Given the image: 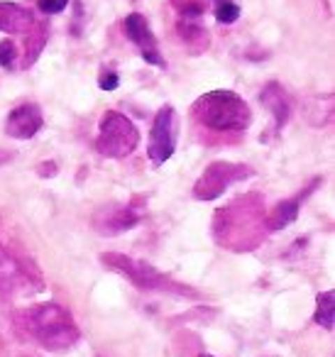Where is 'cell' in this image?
Masks as SVG:
<instances>
[{
    "label": "cell",
    "mask_w": 335,
    "mask_h": 357,
    "mask_svg": "<svg viewBox=\"0 0 335 357\" xmlns=\"http://www.w3.org/2000/svg\"><path fill=\"white\" fill-rule=\"evenodd\" d=\"M15 56H17V50H15V45H13L10 40L0 42V66L10 69V66L15 64Z\"/></svg>",
    "instance_id": "18"
},
{
    "label": "cell",
    "mask_w": 335,
    "mask_h": 357,
    "mask_svg": "<svg viewBox=\"0 0 335 357\" xmlns=\"http://www.w3.org/2000/svg\"><path fill=\"white\" fill-rule=\"evenodd\" d=\"M262 103L269 105L271 115H274V120H276L279 128H284V125L289 123V113H291L289 98H286L284 89H281L279 84H269L265 91H262Z\"/></svg>",
    "instance_id": "13"
},
{
    "label": "cell",
    "mask_w": 335,
    "mask_h": 357,
    "mask_svg": "<svg viewBox=\"0 0 335 357\" xmlns=\"http://www.w3.org/2000/svg\"><path fill=\"white\" fill-rule=\"evenodd\" d=\"M6 159H8V154H3V152H0V164L6 162Z\"/></svg>",
    "instance_id": "21"
},
{
    "label": "cell",
    "mask_w": 335,
    "mask_h": 357,
    "mask_svg": "<svg viewBox=\"0 0 335 357\" xmlns=\"http://www.w3.org/2000/svg\"><path fill=\"white\" fill-rule=\"evenodd\" d=\"M177 147V113L172 105H164L154 115L152 132H149V159L154 164H164Z\"/></svg>",
    "instance_id": "7"
},
{
    "label": "cell",
    "mask_w": 335,
    "mask_h": 357,
    "mask_svg": "<svg viewBox=\"0 0 335 357\" xmlns=\"http://www.w3.org/2000/svg\"><path fill=\"white\" fill-rule=\"evenodd\" d=\"M103 264L113 272H120L123 277H128L135 287L147 289V291H164V289H174V284L164 277L159 269H154L152 264L142 262V259L128 257V255H118V252H108L103 255Z\"/></svg>",
    "instance_id": "5"
},
{
    "label": "cell",
    "mask_w": 335,
    "mask_h": 357,
    "mask_svg": "<svg viewBox=\"0 0 335 357\" xmlns=\"http://www.w3.org/2000/svg\"><path fill=\"white\" fill-rule=\"evenodd\" d=\"M37 6L45 15H57L69 6V0H37Z\"/></svg>",
    "instance_id": "19"
},
{
    "label": "cell",
    "mask_w": 335,
    "mask_h": 357,
    "mask_svg": "<svg viewBox=\"0 0 335 357\" xmlns=\"http://www.w3.org/2000/svg\"><path fill=\"white\" fill-rule=\"evenodd\" d=\"M198 357H216V355H198Z\"/></svg>",
    "instance_id": "22"
},
{
    "label": "cell",
    "mask_w": 335,
    "mask_h": 357,
    "mask_svg": "<svg viewBox=\"0 0 335 357\" xmlns=\"http://www.w3.org/2000/svg\"><path fill=\"white\" fill-rule=\"evenodd\" d=\"M45 125V118H42L40 105L35 103H22L8 115L6 120V132L15 139H30L35 137L37 132Z\"/></svg>",
    "instance_id": "9"
},
{
    "label": "cell",
    "mask_w": 335,
    "mask_h": 357,
    "mask_svg": "<svg viewBox=\"0 0 335 357\" xmlns=\"http://www.w3.org/2000/svg\"><path fill=\"white\" fill-rule=\"evenodd\" d=\"M100 89L103 91H113V89H118V74L115 71H105L103 76H100Z\"/></svg>",
    "instance_id": "20"
},
{
    "label": "cell",
    "mask_w": 335,
    "mask_h": 357,
    "mask_svg": "<svg viewBox=\"0 0 335 357\" xmlns=\"http://www.w3.org/2000/svg\"><path fill=\"white\" fill-rule=\"evenodd\" d=\"M172 3L186 20H198V17L206 13V6H208V0H172Z\"/></svg>",
    "instance_id": "17"
},
{
    "label": "cell",
    "mask_w": 335,
    "mask_h": 357,
    "mask_svg": "<svg viewBox=\"0 0 335 357\" xmlns=\"http://www.w3.org/2000/svg\"><path fill=\"white\" fill-rule=\"evenodd\" d=\"M250 169L242 167V164H232V162H216L201 174V178L196 181V199L201 201H213L223 194L230 184L240 181V178L250 176Z\"/></svg>",
    "instance_id": "6"
},
{
    "label": "cell",
    "mask_w": 335,
    "mask_h": 357,
    "mask_svg": "<svg viewBox=\"0 0 335 357\" xmlns=\"http://www.w3.org/2000/svg\"><path fill=\"white\" fill-rule=\"evenodd\" d=\"M17 326L47 350H69L79 340V328L59 303H37L17 313Z\"/></svg>",
    "instance_id": "1"
},
{
    "label": "cell",
    "mask_w": 335,
    "mask_h": 357,
    "mask_svg": "<svg viewBox=\"0 0 335 357\" xmlns=\"http://www.w3.org/2000/svg\"><path fill=\"white\" fill-rule=\"evenodd\" d=\"M35 27V15L17 3H3L0 0V32L8 35H25Z\"/></svg>",
    "instance_id": "12"
},
{
    "label": "cell",
    "mask_w": 335,
    "mask_h": 357,
    "mask_svg": "<svg viewBox=\"0 0 335 357\" xmlns=\"http://www.w3.org/2000/svg\"><path fill=\"white\" fill-rule=\"evenodd\" d=\"M142 218V211L135 208L133 204H123V206H110V208L100 211L96 215V228L103 235H118L123 230H130L140 223Z\"/></svg>",
    "instance_id": "10"
},
{
    "label": "cell",
    "mask_w": 335,
    "mask_h": 357,
    "mask_svg": "<svg viewBox=\"0 0 335 357\" xmlns=\"http://www.w3.org/2000/svg\"><path fill=\"white\" fill-rule=\"evenodd\" d=\"M267 220L262 218V211L257 204H250V196L247 199H237L232 206L223 208L221 213L216 215V238L221 240V245H228V248L242 250L245 243L255 245L257 240V230H267Z\"/></svg>",
    "instance_id": "3"
},
{
    "label": "cell",
    "mask_w": 335,
    "mask_h": 357,
    "mask_svg": "<svg viewBox=\"0 0 335 357\" xmlns=\"http://www.w3.org/2000/svg\"><path fill=\"white\" fill-rule=\"evenodd\" d=\"M125 35L137 47L140 54H142V59L147 61V64L164 66V59L157 50V40H154V32H152V27H149L147 17L140 15V13L128 15V20H125Z\"/></svg>",
    "instance_id": "8"
},
{
    "label": "cell",
    "mask_w": 335,
    "mask_h": 357,
    "mask_svg": "<svg viewBox=\"0 0 335 357\" xmlns=\"http://www.w3.org/2000/svg\"><path fill=\"white\" fill-rule=\"evenodd\" d=\"M198 123L221 132H240L252 123L250 105L232 91H211L193 103Z\"/></svg>",
    "instance_id": "2"
},
{
    "label": "cell",
    "mask_w": 335,
    "mask_h": 357,
    "mask_svg": "<svg viewBox=\"0 0 335 357\" xmlns=\"http://www.w3.org/2000/svg\"><path fill=\"white\" fill-rule=\"evenodd\" d=\"M335 294L333 291H325L318 296V303H315V316L313 321L318 323V326H323L325 331H333V321H335Z\"/></svg>",
    "instance_id": "15"
},
{
    "label": "cell",
    "mask_w": 335,
    "mask_h": 357,
    "mask_svg": "<svg viewBox=\"0 0 335 357\" xmlns=\"http://www.w3.org/2000/svg\"><path fill=\"white\" fill-rule=\"evenodd\" d=\"M140 144V130L128 115L118 110H108L100 118L98 137H96V149L108 159H123L133 154Z\"/></svg>",
    "instance_id": "4"
},
{
    "label": "cell",
    "mask_w": 335,
    "mask_h": 357,
    "mask_svg": "<svg viewBox=\"0 0 335 357\" xmlns=\"http://www.w3.org/2000/svg\"><path fill=\"white\" fill-rule=\"evenodd\" d=\"M213 13H216L218 22L232 25L240 17V6H237L235 0H213Z\"/></svg>",
    "instance_id": "16"
},
{
    "label": "cell",
    "mask_w": 335,
    "mask_h": 357,
    "mask_svg": "<svg viewBox=\"0 0 335 357\" xmlns=\"http://www.w3.org/2000/svg\"><path fill=\"white\" fill-rule=\"evenodd\" d=\"M25 289H30V274L0 245V296H15Z\"/></svg>",
    "instance_id": "11"
},
{
    "label": "cell",
    "mask_w": 335,
    "mask_h": 357,
    "mask_svg": "<svg viewBox=\"0 0 335 357\" xmlns=\"http://www.w3.org/2000/svg\"><path fill=\"white\" fill-rule=\"evenodd\" d=\"M299 201H301V196L299 199L281 201V204L271 211L269 220H267V230H281V228H286V225L294 223L296 215H299Z\"/></svg>",
    "instance_id": "14"
}]
</instances>
